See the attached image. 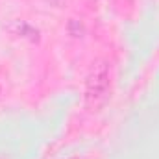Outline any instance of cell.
<instances>
[{"label": "cell", "instance_id": "obj_1", "mask_svg": "<svg viewBox=\"0 0 159 159\" xmlns=\"http://www.w3.org/2000/svg\"><path fill=\"white\" fill-rule=\"evenodd\" d=\"M107 85H109V69L106 63H100L87 80V100L96 102L98 98H102L107 91Z\"/></svg>", "mask_w": 159, "mask_h": 159}]
</instances>
